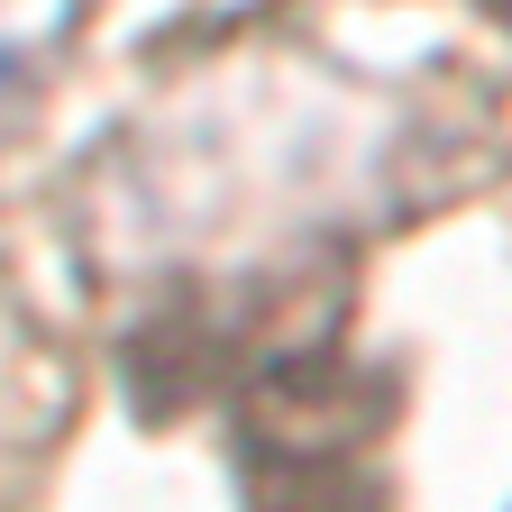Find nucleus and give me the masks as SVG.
Masks as SVG:
<instances>
[{
  "label": "nucleus",
  "instance_id": "obj_3",
  "mask_svg": "<svg viewBox=\"0 0 512 512\" xmlns=\"http://www.w3.org/2000/svg\"><path fill=\"white\" fill-rule=\"evenodd\" d=\"M485 10H494V19H503V28H512V0H485Z\"/></svg>",
  "mask_w": 512,
  "mask_h": 512
},
{
  "label": "nucleus",
  "instance_id": "obj_2",
  "mask_svg": "<svg viewBox=\"0 0 512 512\" xmlns=\"http://www.w3.org/2000/svg\"><path fill=\"white\" fill-rule=\"evenodd\" d=\"M83 10L92 0H0V138L28 119V101L64 64V46L83 37Z\"/></svg>",
  "mask_w": 512,
  "mask_h": 512
},
{
  "label": "nucleus",
  "instance_id": "obj_1",
  "mask_svg": "<svg viewBox=\"0 0 512 512\" xmlns=\"http://www.w3.org/2000/svg\"><path fill=\"white\" fill-rule=\"evenodd\" d=\"M238 503L247 512H384L375 421L320 339H284L238 394Z\"/></svg>",
  "mask_w": 512,
  "mask_h": 512
}]
</instances>
